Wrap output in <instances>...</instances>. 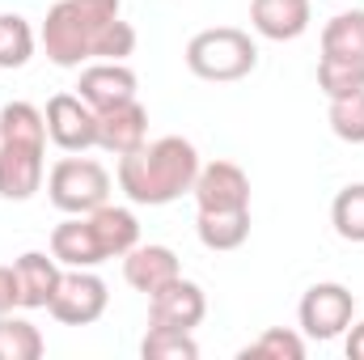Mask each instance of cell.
Here are the masks:
<instances>
[{"label": "cell", "instance_id": "277c9868", "mask_svg": "<svg viewBox=\"0 0 364 360\" xmlns=\"http://www.w3.org/2000/svg\"><path fill=\"white\" fill-rule=\"evenodd\" d=\"M47 199L64 216H85L93 208L110 203V174L102 162L68 153L47 170Z\"/></svg>", "mask_w": 364, "mask_h": 360}, {"label": "cell", "instance_id": "484cf974", "mask_svg": "<svg viewBox=\"0 0 364 360\" xmlns=\"http://www.w3.org/2000/svg\"><path fill=\"white\" fill-rule=\"evenodd\" d=\"M326 123L343 144H364V90L348 93V97H331Z\"/></svg>", "mask_w": 364, "mask_h": 360}, {"label": "cell", "instance_id": "d6986e66", "mask_svg": "<svg viewBox=\"0 0 364 360\" xmlns=\"http://www.w3.org/2000/svg\"><path fill=\"white\" fill-rule=\"evenodd\" d=\"M322 55H335V60H360L364 64V9H339L322 34Z\"/></svg>", "mask_w": 364, "mask_h": 360}, {"label": "cell", "instance_id": "ac0fdd59", "mask_svg": "<svg viewBox=\"0 0 364 360\" xmlns=\"http://www.w3.org/2000/svg\"><path fill=\"white\" fill-rule=\"evenodd\" d=\"M93 229H97V242L106 250V263L110 259H123L136 242H140V221L132 208H119V203H102L90 212Z\"/></svg>", "mask_w": 364, "mask_h": 360}, {"label": "cell", "instance_id": "9c48e42d", "mask_svg": "<svg viewBox=\"0 0 364 360\" xmlns=\"http://www.w3.org/2000/svg\"><path fill=\"white\" fill-rule=\"evenodd\" d=\"M191 195H195V212H237V208H250V174L237 162H225V157L203 162Z\"/></svg>", "mask_w": 364, "mask_h": 360}, {"label": "cell", "instance_id": "44dd1931", "mask_svg": "<svg viewBox=\"0 0 364 360\" xmlns=\"http://www.w3.org/2000/svg\"><path fill=\"white\" fill-rule=\"evenodd\" d=\"M43 352H47V339L30 318L0 314V360H38Z\"/></svg>", "mask_w": 364, "mask_h": 360}, {"label": "cell", "instance_id": "4fadbf2b", "mask_svg": "<svg viewBox=\"0 0 364 360\" xmlns=\"http://www.w3.org/2000/svg\"><path fill=\"white\" fill-rule=\"evenodd\" d=\"M314 0H250V30L267 43H292L309 30Z\"/></svg>", "mask_w": 364, "mask_h": 360}, {"label": "cell", "instance_id": "8992f818", "mask_svg": "<svg viewBox=\"0 0 364 360\" xmlns=\"http://www.w3.org/2000/svg\"><path fill=\"white\" fill-rule=\"evenodd\" d=\"M110 305V288L97 275V268H64V280L47 305V314L64 327H90L106 314Z\"/></svg>", "mask_w": 364, "mask_h": 360}, {"label": "cell", "instance_id": "5b68a950", "mask_svg": "<svg viewBox=\"0 0 364 360\" xmlns=\"http://www.w3.org/2000/svg\"><path fill=\"white\" fill-rule=\"evenodd\" d=\"M296 322H301V335L305 339H318V344H331V339L348 335V327L356 322V297H352V288L339 284V280L309 284L301 292Z\"/></svg>", "mask_w": 364, "mask_h": 360}, {"label": "cell", "instance_id": "7c38bea8", "mask_svg": "<svg viewBox=\"0 0 364 360\" xmlns=\"http://www.w3.org/2000/svg\"><path fill=\"white\" fill-rule=\"evenodd\" d=\"M77 93L90 102L93 110H106V106H119V102H132L140 93L136 73L127 68V60H90L81 68V81Z\"/></svg>", "mask_w": 364, "mask_h": 360}, {"label": "cell", "instance_id": "9a60e30c", "mask_svg": "<svg viewBox=\"0 0 364 360\" xmlns=\"http://www.w3.org/2000/svg\"><path fill=\"white\" fill-rule=\"evenodd\" d=\"M51 255L64 268H102L106 263V250L97 242V229H93L90 212L85 216H64L51 229Z\"/></svg>", "mask_w": 364, "mask_h": 360}, {"label": "cell", "instance_id": "3957f363", "mask_svg": "<svg viewBox=\"0 0 364 360\" xmlns=\"http://www.w3.org/2000/svg\"><path fill=\"white\" fill-rule=\"evenodd\" d=\"M182 60H186L191 77L212 81V85H229V81H242L259 68V43L237 26H208V30L191 34Z\"/></svg>", "mask_w": 364, "mask_h": 360}, {"label": "cell", "instance_id": "8fae6325", "mask_svg": "<svg viewBox=\"0 0 364 360\" xmlns=\"http://www.w3.org/2000/svg\"><path fill=\"white\" fill-rule=\"evenodd\" d=\"M149 140V110L140 106V97L119 102L97 110V149L110 157H127Z\"/></svg>", "mask_w": 364, "mask_h": 360}, {"label": "cell", "instance_id": "603a6c76", "mask_svg": "<svg viewBox=\"0 0 364 360\" xmlns=\"http://www.w3.org/2000/svg\"><path fill=\"white\" fill-rule=\"evenodd\" d=\"M237 360H305V335L288 327H267L237 352Z\"/></svg>", "mask_w": 364, "mask_h": 360}, {"label": "cell", "instance_id": "e0dca14e", "mask_svg": "<svg viewBox=\"0 0 364 360\" xmlns=\"http://www.w3.org/2000/svg\"><path fill=\"white\" fill-rule=\"evenodd\" d=\"M195 238L208 250H216V255L242 250L246 238H250V208H237V212H195Z\"/></svg>", "mask_w": 364, "mask_h": 360}, {"label": "cell", "instance_id": "ba28073f", "mask_svg": "<svg viewBox=\"0 0 364 360\" xmlns=\"http://www.w3.org/2000/svg\"><path fill=\"white\" fill-rule=\"evenodd\" d=\"M43 119H47V140L60 153L97 149V110H93L81 93H51Z\"/></svg>", "mask_w": 364, "mask_h": 360}, {"label": "cell", "instance_id": "7a4b0ae2", "mask_svg": "<svg viewBox=\"0 0 364 360\" xmlns=\"http://www.w3.org/2000/svg\"><path fill=\"white\" fill-rule=\"evenodd\" d=\"M199 166L203 157L186 136H157V140H144L136 153L119 157V191L136 208H166L191 195Z\"/></svg>", "mask_w": 364, "mask_h": 360}, {"label": "cell", "instance_id": "52a82bcc", "mask_svg": "<svg viewBox=\"0 0 364 360\" xmlns=\"http://www.w3.org/2000/svg\"><path fill=\"white\" fill-rule=\"evenodd\" d=\"M47 182V140H0V199L26 203Z\"/></svg>", "mask_w": 364, "mask_h": 360}, {"label": "cell", "instance_id": "6da1fadb", "mask_svg": "<svg viewBox=\"0 0 364 360\" xmlns=\"http://www.w3.org/2000/svg\"><path fill=\"white\" fill-rule=\"evenodd\" d=\"M38 43L55 68H85L90 60H127L136 51V26L123 21V0H55Z\"/></svg>", "mask_w": 364, "mask_h": 360}, {"label": "cell", "instance_id": "83f0119b", "mask_svg": "<svg viewBox=\"0 0 364 360\" xmlns=\"http://www.w3.org/2000/svg\"><path fill=\"white\" fill-rule=\"evenodd\" d=\"M326 4H339V0H326Z\"/></svg>", "mask_w": 364, "mask_h": 360}, {"label": "cell", "instance_id": "cb8c5ba5", "mask_svg": "<svg viewBox=\"0 0 364 360\" xmlns=\"http://www.w3.org/2000/svg\"><path fill=\"white\" fill-rule=\"evenodd\" d=\"M140 356H144V360H199L195 331H178V327H149V335L140 339Z\"/></svg>", "mask_w": 364, "mask_h": 360}, {"label": "cell", "instance_id": "30bf717a", "mask_svg": "<svg viewBox=\"0 0 364 360\" xmlns=\"http://www.w3.org/2000/svg\"><path fill=\"white\" fill-rule=\"evenodd\" d=\"M208 318V292L195 280H170L166 288H157L149 297V327H178V331H195Z\"/></svg>", "mask_w": 364, "mask_h": 360}, {"label": "cell", "instance_id": "4316f807", "mask_svg": "<svg viewBox=\"0 0 364 360\" xmlns=\"http://www.w3.org/2000/svg\"><path fill=\"white\" fill-rule=\"evenodd\" d=\"M21 309V284H17V268L0 263V314H17Z\"/></svg>", "mask_w": 364, "mask_h": 360}, {"label": "cell", "instance_id": "2e32d148", "mask_svg": "<svg viewBox=\"0 0 364 360\" xmlns=\"http://www.w3.org/2000/svg\"><path fill=\"white\" fill-rule=\"evenodd\" d=\"M17 284H21V309H47L60 280H64V263L51 250H26L17 255Z\"/></svg>", "mask_w": 364, "mask_h": 360}, {"label": "cell", "instance_id": "7402d4cb", "mask_svg": "<svg viewBox=\"0 0 364 360\" xmlns=\"http://www.w3.org/2000/svg\"><path fill=\"white\" fill-rule=\"evenodd\" d=\"M331 225L343 242L364 246V182H348L331 199Z\"/></svg>", "mask_w": 364, "mask_h": 360}, {"label": "cell", "instance_id": "ffe728a7", "mask_svg": "<svg viewBox=\"0 0 364 360\" xmlns=\"http://www.w3.org/2000/svg\"><path fill=\"white\" fill-rule=\"evenodd\" d=\"M38 51V30L21 13H0V68H26Z\"/></svg>", "mask_w": 364, "mask_h": 360}, {"label": "cell", "instance_id": "5bb4252c", "mask_svg": "<svg viewBox=\"0 0 364 360\" xmlns=\"http://www.w3.org/2000/svg\"><path fill=\"white\" fill-rule=\"evenodd\" d=\"M178 275H182L178 255H174L170 246H161V242H136V246L123 255V280H127L136 292H144V297H153L157 288H166V284L178 280Z\"/></svg>", "mask_w": 364, "mask_h": 360}, {"label": "cell", "instance_id": "d4e9b609", "mask_svg": "<svg viewBox=\"0 0 364 360\" xmlns=\"http://www.w3.org/2000/svg\"><path fill=\"white\" fill-rule=\"evenodd\" d=\"M318 90L331 97H348L364 90V64L360 60H335V55H318Z\"/></svg>", "mask_w": 364, "mask_h": 360}]
</instances>
